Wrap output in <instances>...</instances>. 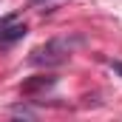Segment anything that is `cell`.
<instances>
[{"label":"cell","mask_w":122,"mask_h":122,"mask_svg":"<svg viewBox=\"0 0 122 122\" xmlns=\"http://www.w3.org/2000/svg\"><path fill=\"white\" fill-rule=\"evenodd\" d=\"M57 80L54 77H48V74H43V77H31V80H26L23 85H20V91L26 94V97H31V94H37V91H43V88H51Z\"/></svg>","instance_id":"3"},{"label":"cell","mask_w":122,"mask_h":122,"mask_svg":"<svg viewBox=\"0 0 122 122\" xmlns=\"http://www.w3.org/2000/svg\"><path fill=\"white\" fill-rule=\"evenodd\" d=\"M68 54H71V43L68 40H48L46 46L31 51L29 60L34 65H57V62H65Z\"/></svg>","instance_id":"1"},{"label":"cell","mask_w":122,"mask_h":122,"mask_svg":"<svg viewBox=\"0 0 122 122\" xmlns=\"http://www.w3.org/2000/svg\"><path fill=\"white\" fill-rule=\"evenodd\" d=\"M26 26L23 23H14V14L11 17H6V20H0V48H6V46H11V43H17V40H23L26 37Z\"/></svg>","instance_id":"2"},{"label":"cell","mask_w":122,"mask_h":122,"mask_svg":"<svg viewBox=\"0 0 122 122\" xmlns=\"http://www.w3.org/2000/svg\"><path fill=\"white\" fill-rule=\"evenodd\" d=\"M111 68H114V71L122 77V60H114V62H111Z\"/></svg>","instance_id":"4"}]
</instances>
